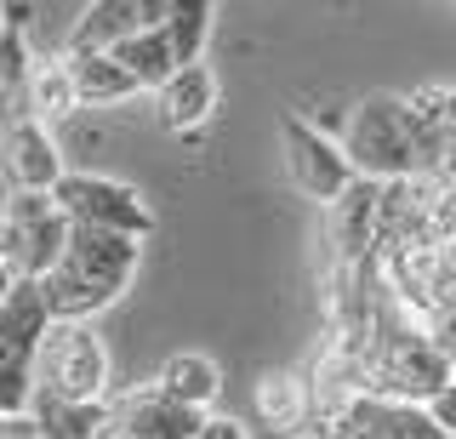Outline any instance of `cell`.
<instances>
[{"label": "cell", "instance_id": "obj_3", "mask_svg": "<svg viewBox=\"0 0 456 439\" xmlns=\"http://www.w3.org/2000/svg\"><path fill=\"white\" fill-rule=\"evenodd\" d=\"M342 154H348L354 177L365 183H399V177H417V149H411V109L405 97H365L360 109L342 126Z\"/></svg>", "mask_w": 456, "mask_h": 439}, {"label": "cell", "instance_id": "obj_1", "mask_svg": "<svg viewBox=\"0 0 456 439\" xmlns=\"http://www.w3.org/2000/svg\"><path fill=\"white\" fill-rule=\"evenodd\" d=\"M137 263H142V240L109 234V229H75L69 223L63 257L40 280L52 320H97L103 308L120 303V291L132 286Z\"/></svg>", "mask_w": 456, "mask_h": 439}, {"label": "cell", "instance_id": "obj_23", "mask_svg": "<svg viewBox=\"0 0 456 439\" xmlns=\"http://www.w3.org/2000/svg\"><path fill=\"white\" fill-rule=\"evenodd\" d=\"M428 417L439 422V434H445V439H456V382H445V388L428 400Z\"/></svg>", "mask_w": 456, "mask_h": 439}, {"label": "cell", "instance_id": "obj_5", "mask_svg": "<svg viewBox=\"0 0 456 439\" xmlns=\"http://www.w3.org/2000/svg\"><path fill=\"white\" fill-rule=\"evenodd\" d=\"M280 143H285V166H291V183L308 194V200L331 206L342 189L354 183V166L342 154L337 137H325L320 126H308L303 115H285L280 120Z\"/></svg>", "mask_w": 456, "mask_h": 439}, {"label": "cell", "instance_id": "obj_13", "mask_svg": "<svg viewBox=\"0 0 456 439\" xmlns=\"http://www.w3.org/2000/svg\"><path fill=\"white\" fill-rule=\"evenodd\" d=\"M137 29H142V0H92L69 35V52H114Z\"/></svg>", "mask_w": 456, "mask_h": 439}, {"label": "cell", "instance_id": "obj_15", "mask_svg": "<svg viewBox=\"0 0 456 439\" xmlns=\"http://www.w3.org/2000/svg\"><path fill=\"white\" fill-rule=\"evenodd\" d=\"M251 400H256V417H263V428H274L280 439L308 428V382H303V377L274 371V377L256 382Z\"/></svg>", "mask_w": 456, "mask_h": 439}, {"label": "cell", "instance_id": "obj_25", "mask_svg": "<svg viewBox=\"0 0 456 439\" xmlns=\"http://www.w3.org/2000/svg\"><path fill=\"white\" fill-rule=\"evenodd\" d=\"M439 177L456 183V132H451V149H445V166H439Z\"/></svg>", "mask_w": 456, "mask_h": 439}, {"label": "cell", "instance_id": "obj_14", "mask_svg": "<svg viewBox=\"0 0 456 439\" xmlns=\"http://www.w3.org/2000/svg\"><path fill=\"white\" fill-rule=\"evenodd\" d=\"M28 417H35L40 439H103V428L114 422V405L109 400L69 405V400H52V394H35V400H28Z\"/></svg>", "mask_w": 456, "mask_h": 439}, {"label": "cell", "instance_id": "obj_22", "mask_svg": "<svg viewBox=\"0 0 456 439\" xmlns=\"http://www.w3.org/2000/svg\"><path fill=\"white\" fill-rule=\"evenodd\" d=\"M422 331H428V343H434V354L445 365H456V297H439L434 308L422 314Z\"/></svg>", "mask_w": 456, "mask_h": 439}, {"label": "cell", "instance_id": "obj_2", "mask_svg": "<svg viewBox=\"0 0 456 439\" xmlns=\"http://www.w3.org/2000/svg\"><path fill=\"white\" fill-rule=\"evenodd\" d=\"M28 365H35V394H52L69 405L114 400V365L92 320H52V331L40 337Z\"/></svg>", "mask_w": 456, "mask_h": 439}, {"label": "cell", "instance_id": "obj_27", "mask_svg": "<svg viewBox=\"0 0 456 439\" xmlns=\"http://www.w3.org/2000/svg\"><path fill=\"white\" fill-rule=\"evenodd\" d=\"M0 29H6V12H0Z\"/></svg>", "mask_w": 456, "mask_h": 439}, {"label": "cell", "instance_id": "obj_9", "mask_svg": "<svg viewBox=\"0 0 456 439\" xmlns=\"http://www.w3.org/2000/svg\"><path fill=\"white\" fill-rule=\"evenodd\" d=\"M0 137H6V172H12V189L52 194V183L69 172L63 154H57L52 126H40V120H18V126H6Z\"/></svg>", "mask_w": 456, "mask_h": 439}, {"label": "cell", "instance_id": "obj_11", "mask_svg": "<svg viewBox=\"0 0 456 439\" xmlns=\"http://www.w3.org/2000/svg\"><path fill=\"white\" fill-rule=\"evenodd\" d=\"M69 80H75L80 109H109V103H126V97L142 92L137 80L114 63V52H69Z\"/></svg>", "mask_w": 456, "mask_h": 439}, {"label": "cell", "instance_id": "obj_4", "mask_svg": "<svg viewBox=\"0 0 456 439\" xmlns=\"http://www.w3.org/2000/svg\"><path fill=\"white\" fill-rule=\"evenodd\" d=\"M52 206L63 211V223L75 229H109V234H154V211L142 206V194L120 177H97V172H63L52 183Z\"/></svg>", "mask_w": 456, "mask_h": 439}, {"label": "cell", "instance_id": "obj_24", "mask_svg": "<svg viewBox=\"0 0 456 439\" xmlns=\"http://www.w3.org/2000/svg\"><path fill=\"white\" fill-rule=\"evenodd\" d=\"M194 439H251V434L240 428L234 417H211V411H206V417H200V428H194Z\"/></svg>", "mask_w": 456, "mask_h": 439}, {"label": "cell", "instance_id": "obj_26", "mask_svg": "<svg viewBox=\"0 0 456 439\" xmlns=\"http://www.w3.org/2000/svg\"><path fill=\"white\" fill-rule=\"evenodd\" d=\"M285 439H314V434H308V428H303V434H285Z\"/></svg>", "mask_w": 456, "mask_h": 439}, {"label": "cell", "instance_id": "obj_20", "mask_svg": "<svg viewBox=\"0 0 456 439\" xmlns=\"http://www.w3.org/2000/svg\"><path fill=\"white\" fill-rule=\"evenodd\" d=\"M377 434L382 439H445L439 422L428 417V405H405V400H377Z\"/></svg>", "mask_w": 456, "mask_h": 439}, {"label": "cell", "instance_id": "obj_12", "mask_svg": "<svg viewBox=\"0 0 456 439\" xmlns=\"http://www.w3.org/2000/svg\"><path fill=\"white\" fill-rule=\"evenodd\" d=\"M154 388H160L166 400L189 405V411H211V400H217V388H223V371L206 354H171L160 371H154Z\"/></svg>", "mask_w": 456, "mask_h": 439}, {"label": "cell", "instance_id": "obj_21", "mask_svg": "<svg viewBox=\"0 0 456 439\" xmlns=\"http://www.w3.org/2000/svg\"><path fill=\"white\" fill-rule=\"evenodd\" d=\"M35 400V365L0 343V417H23Z\"/></svg>", "mask_w": 456, "mask_h": 439}, {"label": "cell", "instance_id": "obj_6", "mask_svg": "<svg viewBox=\"0 0 456 439\" xmlns=\"http://www.w3.org/2000/svg\"><path fill=\"white\" fill-rule=\"evenodd\" d=\"M377 194H382V183L354 177L348 189L325 206L331 211V257H337V268L370 263V251H377Z\"/></svg>", "mask_w": 456, "mask_h": 439}, {"label": "cell", "instance_id": "obj_18", "mask_svg": "<svg viewBox=\"0 0 456 439\" xmlns=\"http://www.w3.org/2000/svg\"><path fill=\"white\" fill-rule=\"evenodd\" d=\"M114 63H120L142 92H160V86H166V75L177 69V58H171V46H166V35H160V29H137V35H126L120 46H114Z\"/></svg>", "mask_w": 456, "mask_h": 439}, {"label": "cell", "instance_id": "obj_10", "mask_svg": "<svg viewBox=\"0 0 456 439\" xmlns=\"http://www.w3.org/2000/svg\"><path fill=\"white\" fill-rule=\"evenodd\" d=\"M52 331V308H46V291H40V280L18 274L12 280V291L0 297V343L12 354H23V360H35L40 337Z\"/></svg>", "mask_w": 456, "mask_h": 439}, {"label": "cell", "instance_id": "obj_8", "mask_svg": "<svg viewBox=\"0 0 456 439\" xmlns=\"http://www.w3.org/2000/svg\"><path fill=\"white\" fill-rule=\"evenodd\" d=\"M109 405H114V422H120L132 439H194L200 417H206V411H189V405L166 400L154 382L149 388L120 394V400H109Z\"/></svg>", "mask_w": 456, "mask_h": 439}, {"label": "cell", "instance_id": "obj_7", "mask_svg": "<svg viewBox=\"0 0 456 439\" xmlns=\"http://www.w3.org/2000/svg\"><path fill=\"white\" fill-rule=\"evenodd\" d=\"M154 109H160V126L166 132H200V126L211 120V109H217V75H211V63H177L166 75V86L154 92Z\"/></svg>", "mask_w": 456, "mask_h": 439}, {"label": "cell", "instance_id": "obj_19", "mask_svg": "<svg viewBox=\"0 0 456 439\" xmlns=\"http://www.w3.org/2000/svg\"><path fill=\"white\" fill-rule=\"evenodd\" d=\"M75 109H80V97H75V80H69V63H40L35 80H28V115L40 126H57Z\"/></svg>", "mask_w": 456, "mask_h": 439}, {"label": "cell", "instance_id": "obj_17", "mask_svg": "<svg viewBox=\"0 0 456 439\" xmlns=\"http://www.w3.org/2000/svg\"><path fill=\"white\" fill-rule=\"evenodd\" d=\"M28 80H35V63H28L23 29H0V132L28 115Z\"/></svg>", "mask_w": 456, "mask_h": 439}, {"label": "cell", "instance_id": "obj_16", "mask_svg": "<svg viewBox=\"0 0 456 439\" xmlns=\"http://www.w3.org/2000/svg\"><path fill=\"white\" fill-rule=\"evenodd\" d=\"M211 29H217V0H171L166 23H160V35H166V46H171L177 63H200V58H206Z\"/></svg>", "mask_w": 456, "mask_h": 439}]
</instances>
